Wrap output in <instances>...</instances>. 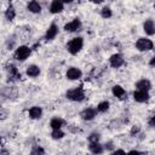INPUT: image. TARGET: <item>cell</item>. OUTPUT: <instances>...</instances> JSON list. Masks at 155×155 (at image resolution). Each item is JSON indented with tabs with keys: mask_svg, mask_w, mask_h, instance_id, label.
Instances as JSON below:
<instances>
[{
	"mask_svg": "<svg viewBox=\"0 0 155 155\" xmlns=\"http://www.w3.org/2000/svg\"><path fill=\"white\" fill-rule=\"evenodd\" d=\"M82 46H84V39L78 36V38L71 39L67 44V50H68V52L70 54H78L82 50Z\"/></svg>",
	"mask_w": 155,
	"mask_h": 155,
	"instance_id": "cell-1",
	"label": "cell"
},
{
	"mask_svg": "<svg viewBox=\"0 0 155 155\" xmlns=\"http://www.w3.org/2000/svg\"><path fill=\"white\" fill-rule=\"evenodd\" d=\"M65 96H67L68 99H70L73 102H82L85 99V92H84V90H82L81 86L67 91Z\"/></svg>",
	"mask_w": 155,
	"mask_h": 155,
	"instance_id": "cell-2",
	"label": "cell"
},
{
	"mask_svg": "<svg viewBox=\"0 0 155 155\" xmlns=\"http://www.w3.org/2000/svg\"><path fill=\"white\" fill-rule=\"evenodd\" d=\"M31 53V48L29 46H25V45H22V46H18L13 53V57L15 59L19 61V62H23L25 61Z\"/></svg>",
	"mask_w": 155,
	"mask_h": 155,
	"instance_id": "cell-3",
	"label": "cell"
},
{
	"mask_svg": "<svg viewBox=\"0 0 155 155\" xmlns=\"http://www.w3.org/2000/svg\"><path fill=\"white\" fill-rule=\"evenodd\" d=\"M154 47V44L150 39L147 38H139L136 42V48L140 52H145V51H150Z\"/></svg>",
	"mask_w": 155,
	"mask_h": 155,
	"instance_id": "cell-4",
	"label": "cell"
},
{
	"mask_svg": "<svg viewBox=\"0 0 155 155\" xmlns=\"http://www.w3.org/2000/svg\"><path fill=\"white\" fill-rule=\"evenodd\" d=\"M65 76L68 80H71V81H75V80H79L81 76H82V71L76 68V67H70L67 73H65Z\"/></svg>",
	"mask_w": 155,
	"mask_h": 155,
	"instance_id": "cell-5",
	"label": "cell"
},
{
	"mask_svg": "<svg viewBox=\"0 0 155 155\" xmlns=\"http://www.w3.org/2000/svg\"><path fill=\"white\" fill-rule=\"evenodd\" d=\"M80 28H81V21H80V18H74L73 21L68 22V23L64 25V30L68 31V33L78 31Z\"/></svg>",
	"mask_w": 155,
	"mask_h": 155,
	"instance_id": "cell-6",
	"label": "cell"
},
{
	"mask_svg": "<svg viewBox=\"0 0 155 155\" xmlns=\"http://www.w3.org/2000/svg\"><path fill=\"white\" fill-rule=\"evenodd\" d=\"M109 63H110V65H111L113 68H120V67L124 65L125 59H124L122 54H120V53H114V54L110 56Z\"/></svg>",
	"mask_w": 155,
	"mask_h": 155,
	"instance_id": "cell-7",
	"label": "cell"
},
{
	"mask_svg": "<svg viewBox=\"0 0 155 155\" xmlns=\"http://www.w3.org/2000/svg\"><path fill=\"white\" fill-rule=\"evenodd\" d=\"M150 98L149 96V92L148 91H140V90H137L133 92V99L138 103H145L148 102Z\"/></svg>",
	"mask_w": 155,
	"mask_h": 155,
	"instance_id": "cell-8",
	"label": "cell"
},
{
	"mask_svg": "<svg viewBox=\"0 0 155 155\" xmlns=\"http://www.w3.org/2000/svg\"><path fill=\"white\" fill-rule=\"evenodd\" d=\"M96 115H97V109H93V108H86V109H84V110L81 111V114H80L81 119L85 120V121H91V120H93V119L96 117Z\"/></svg>",
	"mask_w": 155,
	"mask_h": 155,
	"instance_id": "cell-9",
	"label": "cell"
},
{
	"mask_svg": "<svg viewBox=\"0 0 155 155\" xmlns=\"http://www.w3.org/2000/svg\"><path fill=\"white\" fill-rule=\"evenodd\" d=\"M64 10V2L61 0H52L51 5H50V12L53 15L61 13Z\"/></svg>",
	"mask_w": 155,
	"mask_h": 155,
	"instance_id": "cell-10",
	"label": "cell"
},
{
	"mask_svg": "<svg viewBox=\"0 0 155 155\" xmlns=\"http://www.w3.org/2000/svg\"><path fill=\"white\" fill-rule=\"evenodd\" d=\"M57 34H58V25L54 24V23H52V24L47 28V30H46L45 39H46L47 41H51V40H53V39L57 36Z\"/></svg>",
	"mask_w": 155,
	"mask_h": 155,
	"instance_id": "cell-11",
	"label": "cell"
},
{
	"mask_svg": "<svg viewBox=\"0 0 155 155\" xmlns=\"http://www.w3.org/2000/svg\"><path fill=\"white\" fill-rule=\"evenodd\" d=\"M143 30L147 35H154L155 34V23L153 19H147L143 23Z\"/></svg>",
	"mask_w": 155,
	"mask_h": 155,
	"instance_id": "cell-12",
	"label": "cell"
},
{
	"mask_svg": "<svg viewBox=\"0 0 155 155\" xmlns=\"http://www.w3.org/2000/svg\"><path fill=\"white\" fill-rule=\"evenodd\" d=\"M28 115H29V117L33 119V120L40 119V117L42 116V109H41V107H38V105L31 107V108L29 109V111H28Z\"/></svg>",
	"mask_w": 155,
	"mask_h": 155,
	"instance_id": "cell-13",
	"label": "cell"
},
{
	"mask_svg": "<svg viewBox=\"0 0 155 155\" xmlns=\"http://www.w3.org/2000/svg\"><path fill=\"white\" fill-rule=\"evenodd\" d=\"M40 73H41V70H40L39 65H36V64H30V65H28V67H27V70H25V74H27L29 78H36V76L40 75Z\"/></svg>",
	"mask_w": 155,
	"mask_h": 155,
	"instance_id": "cell-14",
	"label": "cell"
},
{
	"mask_svg": "<svg viewBox=\"0 0 155 155\" xmlns=\"http://www.w3.org/2000/svg\"><path fill=\"white\" fill-rule=\"evenodd\" d=\"M27 8H28V11L31 12V13H40V12H41V5H40V2H39L38 0H31V1H29L28 5H27Z\"/></svg>",
	"mask_w": 155,
	"mask_h": 155,
	"instance_id": "cell-15",
	"label": "cell"
},
{
	"mask_svg": "<svg viewBox=\"0 0 155 155\" xmlns=\"http://www.w3.org/2000/svg\"><path fill=\"white\" fill-rule=\"evenodd\" d=\"M136 88L140 90V91H148L149 92V90L151 88V82L147 79H142V80L136 82Z\"/></svg>",
	"mask_w": 155,
	"mask_h": 155,
	"instance_id": "cell-16",
	"label": "cell"
},
{
	"mask_svg": "<svg viewBox=\"0 0 155 155\" xmlns=\"http://www.w3.org/2000/svg\"><path fill=\"white\" fill-rule=\"evenodd\" d=\"M111 92H113V94H114L116 98H119V99H124V98L126 97V91H125L124 87L120 86V85H115V86H113Z\"/></svg>",
	"mask_w": 155,
	"mask_h": 155,
	"instance_id": "cell-17",
	"label": "cell"
},
{
	"mask_svg": "<svg viewBox=\"0 0 155 155\" xmlns=\"http://www.w3.org/2000/svg\"><path fill=\"white\" fill-rule=\"evenodd\" d=\"M88 149L91 153L93 154H102L104 151V147L99 144V142H94V143H90Z\"/></svg>",
	"mask_w": 155,
	"mask_h": 155,
	"instance_id": "cell-18",
	"label": "cell"
},
{
	"mask_svg": "<svg viewBox=\"0 0 155 155\" xmlns=\"http://www.w3.org/2000/svg\"><path fill=\"white\" fill-rule=\"evenodd\" d=\"M5 17H6L7 21H13L15 17H16V10H15V7L11 4L7 6V8L5 11Z\"/></svg>",
	"mask_w": 155,
	"mask_h": 155,
	"instance_id": "cell-19",
	"label": "cell"
},
{
	"mask_svg": "<svg viewBox=\"0 0 155 155\" xmlns=\"http://www.w3.org/2000/svg\"><path fill=\"white\" fill-rule=\"evenodd\" d=\"M64 125V121L61 117H53L50 121V127L52 130H57V128H62V126Z\"/></svg>",
	"mask_w": 155,
	"mask_h": 155,
	"instance_id": "cell-20",
	"label": "cell"
},
{
	"mask_svg": "<svg viewBox=\"0 0 155 155\" xmlns=\"http://www.w3.org/2000/svg\"><path fill=\"white\" fill-rule=\"evenodd\" d=\"M8 75H10V78H13V79H19V78H21V73H19L18 69H17L15 65H12V64L8 65Z\"/></svg>",
	"mask_w": 155,
	"mask_h": 155,
	"instance_id": "cell-21",
	"label": "cell"
},
{
	"mask_svg": "<svg viewBox=\"0 0 155 155\" xmlns=\"http://www.w3.org/2000/svg\"><path fill=\"white\" fill-rule=\"evenodd\" d=\"M109 102L108 101H103V102H101V103H98V105H97V111L98 113H105L108 109H109Z\"/></svg>",
	"mask_w": 155,
	"mask_h": 155,
	"instance_id": "cell-22",
	"label": "cell"
},
{
	"mask_svg": "<svg viewBox=\"0 0 155 155\" xmlns=\"http://www.w3.org/2000/svg\"><path fill=\"white\" fill-rule=\"evenodd\" d=\"M51 137L53 139H62L64 137V132L62 131V128H57V130H52L51 132Z\"/></svg>",
	"mask_w": 155,
	"mask_h": 155,
	"instance_id": "cell-23",
	"label": "cell"
},
{
	"mask_svg": "<svg viewBox=\"0 0 155 155\" xmlns=\"http://www.w3.org/2000/svg\"><path fill=\"white\" fill-rule=\"evenodd\" d=\"M101 15H102V17L103 18H110L111 16H113V12H111V10H110V7H103L102 8V11H101Z\"/></svg>",
	"mask_w": 155,
	"mask_h": 155,
	"instance_id": "cell-24",
	"label": "cell"
},
{
	"mask_svg": "<svg viewBox=\"0 0 155 155\" xmlns=\"http://www.w3.org/2000/svg\"><path fill=\"white\" fill-rule=\"evenodd\" d=\"M99 133H96V132H93V133H91L90 136H88V142L90 143H94V142H99Z\"/></svg>",
	"mask_w": 155,
	"mask_h": 155,
	"instance_id": "cell-25",
	"label": "cell"
},
{
	"mask_svg": "<svg viewBox=\"0 0 155 155\" xmlns=\"http://www.w3.org/2000/svg\"><path fill=\"white\" fill-rule=\"evenodd\" d=\"M30 153H31V154H45V150H44L41 147L38 145V147H35Z\"/></svg>",
	"mask_w": 155,
	"mask_h": 155,
	"instance_id": "cell-26",
	"label": "cell"
},
{
	"mask_svg": "<svg viewBox=\"0 0 155 155\" xmlns=\"http://www.w3.org/2000/svg\"><path fill=\"white\" fill-rule=\"evenodd\" d=\"M138 132H139V127L138 126H133L132 131H131V134H134V133H138Z\"/></svg>",
	"mask_w": 155,
	"mask_h": 155,
	"instance_id": "cell-27",
	"label": "cell"
},
{
	"mask_svg": "<svg viewBox=\"0 0 155 155\" xmlns=\"http://www.w3.org/2000/svg\"><path fill=\"white\" fill-rule=\"evenodd\" d=\"M104 148H105L107 150H111V149H113V143H107Z\"/></svg>",
	"mask_w": 155,
	"mask_h": 155,
	"instance_id": "cell-28",
	"label": "cell"
},
{
	"mask_svg": "<svg viewBox=\"0 0 155 155\" xmlns=\"http://www.w3.org/2000/svg\"><path fill=\"white\" fill-rule=\"evenodd\" d=\"M149 64H150L151 67H155V56H154V57H153V58L150 59V62H149Z\"/></svg>",
	"mask_w": 155,
	"mask_h": 155,
	"instance_id": "cell-29",
	"label": "cell"
},
{
	"mask_svg": "<svg viewBox=\"0 0 155 155\" xmlns=\"http://www.w3.org/2000/svg\"><path fill=\"white\" fill-rule=\"evenodd\" d=\"M149 124H150L151 126H155V115H154V116H153V117L150 119V121H149Z\"/></svg>",
	"mask_w": 155,
	"mask_h": 155,
	"instance_id": "cell-30",
	"label": "cell"
},
{
	"mask_svg": "<svg viewBox=\"0 0 155 155\" xmlns=\"http://www.w3.org/2000/svg\"><path fill=\"white\" fill-rule=\"evenodd\" d=\"M113 153H114V154H116V153H121V154H125L126 151H125V150H122V149H116V150H114Z\"/></svg>",
	"mask_w": 155,
	"mask_h": 155,
	"instance_id": "cell-31",
	"label": "cell"
},
{
	"mask_svg": "<svg viewBox=\"0 0 155 155\" xmlns=\"http://www.w3.org/2000/svg\"><path fill=\"white\" fill-rule=\"evenodd\" d=\"M91 2H93V4H102L104 0H90Z\"/></svg>",
	"mask_w": 155,
	"mask_h": 155,
	"instance_id": "cell-32",
	"label": "cell"
},
{
	"mask_svg": "<svg viewBox=\"0 0 155 155\" xmlns=\"http://www.w3.org/2000/svg\"><path fill=\"white\" fill-rule=\"evenodd\" d=\"M61 1H63L64 4H70V2H73V0H61Z\"/></svg>",
	"mask_w": 155,
	"mask_h": 155,
	"instance_id": "cell-33",
	"label": "cell"
}]
</instances>
